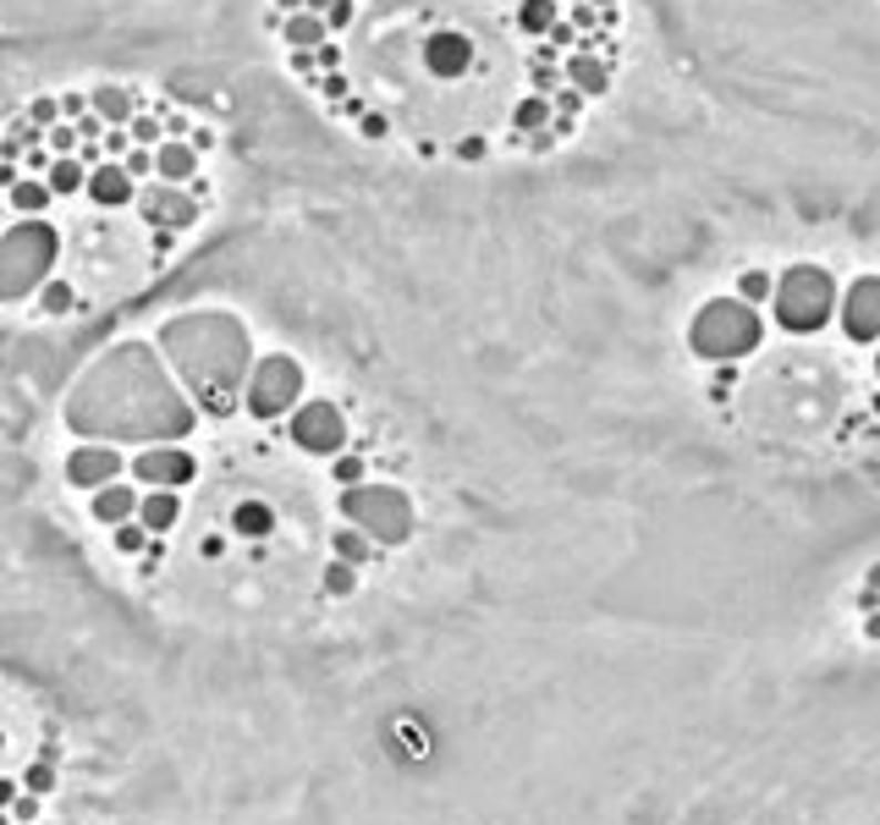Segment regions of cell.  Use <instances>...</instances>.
Here are the masks:
<instances>
[{
	"label": "cell",
	"mask_w": 880,
	"mask_h": 825,
	"mask_svg": "<svg viewBox=\"0 0 880 825\" xmlns=\"http://www.w3.org/2000/svg\"><path fill=\"white\" fill-rule=\"evenodd\" d=\"M770 309H776L781 330L815 336V330L837 314V281H831V270H820V265H792V270L776 281Z\"/></svg>",
	"instance_id": "1"
},
{
	"label": "cell",
	"mask_w": 880,
	"mask_h": 825,
	"mask_svg": "<svg viewBox=\"0 0 880 825\" xmlns=\"http://www.w3.org/2000/svg\"><path fill=\"white\" fill-rule=\"evenodd\" d=\"M694 352L699 358H737L759 341V320H754V303H705V314L688 330Z\"/></svg>",
	"instance_id": "2"
},
{
	"label": "cell",
	"mask_w": 880,
	"mask_h": 825,
	"mask_svg": "<svg viewBox=\"0 0 880 825\" xmlns=\"http://www.w3.org/2000/svg\"><path fill=\"white\" fill-rule=\"evenodd\" d=\"M341 512L347 517H358L364 528H375L380 539H391V545H402L408 534H413V512H408V501L391 491H352L341 495Z\"/></svg>",
	"instance_id": "3"
},
{
	"label": "cell",
	"mask_w": 880,
	"mask_h": 825,
	"mask_svg": "<svg viewBox=\"0 0 880 825\" xmlns=\"http://www.w3.org/2000/svg\"><path fill=\"white\" fill-rule=\"evenodd\" d=\"M133 209H139V220L154 226V231H193L198 215H204V204H198L187 187H171V182H144Z\"/></svg>",
	"instance_id": "4"
},
{
	"label": "cell",
	"mask_w": 880,
	"mask_h": 825,
	"mask_svg": "<svg viewBox=\"0 0 880 825\" xmlns=\"http://www.w3.org/2000/svg\"><path fill=\"white\" fill-rule=\"evenodd\" d=\"M297 396H303V374H297V363H293V358H282V352H270V358H265V369L254 374L248 408H254L259 419H282Z\"/></svg>",
	"instance_id": "5"
},
{
	"label": "cell",
	"mask_w": 880,
	"mask_h": 825,
	"mask_svg": "<svg viewBox=\"0 0 880 825\" xmlns=\"http://www.w3.org/2000/svg\"><path fill=\"white\" fill-rule=\"evenodd\" d=\"M293 441L303 452H319V457H330V452H341V441H347V419H341V408L336 402H303L293 419Z\"/></svg>",
	"instance_id": "6"
},
{
	"label": "cell",
	"mask_w": 880,
	"mask_h": 825,
	"mask_svg": "<svg viewBox=\"0 0 880 825\" xmlns=\"http://www.w3.org/2000/svg\"><path fill=\"white\" fill-rule=\"evenodd\" d=\"M837 314H842V330L853 341H880V276H859Z\"/></svg>",
	"instance_id": "7"
},
{
	"label": "cell",
	"mask_w": 880,
	"mask_h": 825,
	"mask_svg": "<svg viewBox=\"0 0 880 825\" xmlns=\"http://www.w3.org/2000/svg\"><path fill=\"white\" fill-rule=\"evenodd\" d=\"M133 479H139V485H154V491H176V485L193 479V457L176 452V446L139 452V457H133Z\"/></svg>",
	"instance_id": "8"
},
{
	"label": "cell",
	"mask_w": 880,
	"mask_h": 825,
	"mask_svg": "<svg viewBox=\"0 0 880 825\" xmlns=\"http://www.w3.org/2000/svg\"><path fill=\"white\" fill-rule=\"evenodd\" d=\"M89 204L94 209H133L139 204V176L122 161H105L89 171Z\"/></svg>",
	"instance_id": "9"
},
{
	"label": "cell",
	"mask_w": 880,
	"mask_h": 825,
	"mask_svg": "<svg viewBox=\"0 0 880 825\" xmlns=\"http://www.w3.org/2000/svg\"><path fill=\"white\" fill-rule=\"evenodd\" d=\"M116 474H122V452H111V446H78L66 457V485H78V491H105V485H116Z\"/></svg>",
	"instance_id": "10"
},
{
	"label": "cell",
	"mask_w": 880,
	"mask_h": 825,
	"mask_svg": "<svg viewBox=\"0 0 880 825\" xmlns=\"http://www.w3.org/2000/svg\"><path fill=\"white\" fill-rule=\"evenodd\" d=\"M562 66H567V83H573V89H584L589 100H600V94L611 89V61H605V55H594V50H567V55H562Z\"/></svg>",
	"instance_id": "11"
},
{
	"label": "cell",
	"mask_w": 880,
	"mask_h": 825,
	"mask_svg": "<svg viewBox=\"0 0 880 825\" xmlns=\"http://www.w3.org/2000/svg\"><path fill=\"white\" fill-rule=\"evenodd\" d=\"M154 161H160V176L154 182H171V187H187L193 176H198V149L187 144V138H165L160 149H154Z\"/></svg>",
	"instance_id": "12"
},
{
	"label": "cell",
	"mask_w": 880,
	"mask_h": 825,
	"mask_svg": "<svg viewBox=\"0 0 880 825\" xmlns=\"http://www.w3.org/2000/svg\"><path fill=\"white\" fill-rule=\"evenodd\" d=\"M89 94H94V111L105 116V127H127L139 116V89H127V83H100Z\"/></svg>",
	"instance_id": "13"
},
{
	"label": "cell",
	"mask_w": 880,
	"mask_h": 825,
	"mask_svg": "<svg viewBox=\"0 0 880 825\" xmlns=\"http://www.w3.org/2000/svg\"><path fill=\"white\" fill-rule=\"evenodd\" d=\"M330 39V22L319 17V11H293V17H282V44L287 50H319Z\"/></svg>",
	"instance_id": "14"
},
{
	"label": "cell",
	"mask_w": 880,
	"mask_h": 825,
	"mask_svg": "<svg viewBox=\"0 0 880 825\" xmlns=\"http://www.w3.org/2000/svg\"><path fill=\"white\" fill-rule=\"evenodd\" d=\"M139 495H133V485H105V491H94V517L105 523V528H122V523H133L139 517Z\"/></svg>",
	"instance_id": "15"
},
{
	"label": "cell",
	"mask_w": 880,
	"mask_h": 825,
	"mask_svg": "<svg viewBox=\"0 0 880 825\" xmlns=\"http://www.w3.org/2000/svg\"><path fill=\"white\" fill-rule=\"evenodd\" d=\"M6 204H11V215H44V209L55 204V187L22 171V176H17V182L6 187Z\"/></svg>",
	"instance_id": "16"
},
{
	"label": "cell",
	"mask_w": 880,
	"mask_h": 825,
	"mask_svg": "<svg viewBox=\"0 0 880 825\" xmlns=\"http://www.w3.org/2000/svg\"><path fill=\"white\" fill-rule=\"evenodd\" d=\"M551 122H556V100H551V94H523V100L512 105V133H518V138L545 133Z\"/></svg>",
	"instance_id": "17"
},
{
	"label": "cell",
	"mask_w": 880,
	"mask_h": 825,
	"mask_svg": "<svg viewBox=\"0 0 880 825\" xmlns=\"http://www.w3.org/2000/svg\"><path fill=\"white\" fill-rule=\"evenodd\" d=\"M430 66H436L440 78H462L468 66H473V44L468 39H457V33H446L430 44Z\"/></svg>",
	"instance_id": "18"
},
{
	"label": "cell",
	"mask_w": 880,
	"mask_h": 825,
	"mask_svg": "<svg viewBox=\"0 0 880 825\" xmlns=\"http://www.w3.org/2000/svg\"><path fill=\"white\" fill-rule=\"evenodd\" d=\"M50 187H55V198H72V193H89V161L83 155H55L50 161Z\"/></svg>",
	"instance_id": "19"
},
{
	"label": "cell",
	"mask_w": 880,
	"mask_h": 825,
	"mask_svg": "<svg viewBox=\"0 0 880 825\" xmlns=\"http://www.w3.org/2000/svg\"><path fill=\"white\" fill-rule=\"evenodd\" d=\"M512 22H518V33H529V39H545V33L562 22V0H523Z\"/></svg>",
	"instance_id": "20"
},
{
	"label": "cell",
	"mask_w": 880,
	"mask_h": 825,
	"mask_svg": "<svg viewBox=\"0 0 880 825\" xmlns=\"http://www.w3.org/2000/svg\"><path fill=\"white\" fill-rule=\"evenodd\" d=\"M176 517H182V495H176V491H149L144 506H139V523L154 528V534H165Z\"/></svg>",
	"instance_id": "21"
},
{
	"label": "cell",
	"mask_w": 880,
	"mask_h": 825,
	"mask_svg": "<svg viewBox=\"0 0 880 825\" xmlns=\"http://www.w3.org/2000/svg\"><path fill=\"white\" fill-rule=\"evenodd\" d=\"M737 298H743V303H754V309H759V303H770V298H776V276H770V270H759V265H748V270L737 276Z\"/></svg>",
	"instance_id": "22"
},
{
	"label": "cell",
	"mask_w": 880,
	"mask_h": 825,
	"mask_svg": "<svg viewBox=\"0 0 880 825\" xmlns=\"http://www.w3.org/2000/svg\"><path fill=\"white\" fill-rule=\"evenodd\" d=\"M33 303H39V314L61 320V314H72V309H78V292H72V281H44Z\"/></svg>",
	"instance_id": "23"
},
{
	"label": "cell",
	"mask_w": 880,
	"mask_h": 825,
	"mask_svg": "<svg viewBox=\"0 0 880 825\" xmlns=\"http://www.w3.org/2000/svg\"><path fill=\"white\" fill-rule=\"evenodd\" d=\"M127 133H133V144H139V149H160V144L171 138V133H165V116H160V111H139V116L127 122Z\"/></svg>",
	"instance_id": "24"
},
{
	"label": "cell",
	"mask_w": 880,
	"mask_h": 825,
	"mask_svg": "<svg viewBox=\"0 0 880 825\" xmlns=\"http://www.w3.org/2000/svg\"><path fill=\"white\" fill-rule=\"evenodd\" d=\"M83 144H89V138L78 133V122H55V127L44 133V149H50V155H83Z\"/></svg>",
	"instance_id": "25"
},
{
	"label": "cell",
	"mask_w": 880,
	"mask_h": 825,
	"mask_svg": "<svg viewBox=\"0 0 880 825\" xmlns=\"http://www.w3.org/2000/svg\"><path fill=\"white\" fill-rule=\"evenodd\" d=\"M529 83H534V94H556V89H567V66L534 61V66H529Z\"/></svg>",
	"instance_id": "26"
},
{
	"label": "cell",
	"mask_w": 880,
	"mask_h": 825,
	"mask_svg": "<svg viewBox=\"0 0 880 825\" xmlns=\"http://www.w3.org/2000/svg\"><path fill=\"white\" fill-rule=\"evenodd\" d=\"M22 116H28L33 127H44V133H50L55 122H66V116H61V94H39V100H33V105H28Z\"/></svg>",
	"instance_id": "27"
},
{
	"label": "cell",
	"mask_w": 880,
	"mask_h": 825,
	"mask_svg": "<svg viewBox=\"0 0 880 825\" xmlns=\"http://www.w3.org/2000/svg\"><path fill=\"white\" fill-rule=\"evenodd\" d=\"M358 138H364V144H386V138H391V116H386V111H364V116H358Z\"/></svg>",
	"instance_id": "28"
},
{
	"label": "cell",
	"mask_w": 880,
	"mask_h": 825,
	"mask_svg": "<svg viewBox=\"0 0 880 825\" xmlns=\"http://www.w3.org/2000/svg\"><path fill=\"white\" fill-rule=\"evenodd\" d=\"M336 556H341V561H364V556H369V539H364L358 528H336Z\"/></svg>",
	"instance_id": "29"
},
{
	"label": "cell",
	"mask_w": 880,
	"mask_h": 825,
	"mask_svg": "<svg viewBox=\"0 0 880 825\" xmlns=\"http://www.w3.org/2000/svg\"><path fill=\"white\" fill-rule=\"evenodd\" d=\"M451 155H457V161H468V165H479L484 155H490V138H484V133H462V138L451 144Z\"/></svg>",
	"instance_id": "30"
},
{
	"label": "cell",
	"mask_w": 880,
	"mask_h": 825,
	"mask_svg": "<svg viewBox=\"0 0 880 825\" xmlns=\"http://www.w3.org/2000/svg\"><path fill=\"white\" fill-rule=\"evenodd\" d=\"M149 534H154V528H144V523H122V528H116V550H122V556H139L149 545Z\"/></svg>",
	"instance_id": "31"
},
{
	"label": "cell",
	"mask_w": 880,
	"mask_h": 825,
	"mask_svg": "<svg viewBox=\"0 0 880 825\" xmlns=\"http://www.w3.org/2000/svg\"><path fill=\"white\" fill-rule=\"evenodd\" d=\"M319 94H325L330 105H341V100H352V78H347V72H325V78H319Z\"/></svg>",
	"instance_id": "32"
},
{
	"label": "cell",
	"mask_w": 880,
	"mask_h": 825,
	"mask_svg": "<svg viewBox=\"0 0 880 825\" xmlns=\"http://www.w3.org/2000/svg\"><path fill=\"white\" fill-rule=\"evenodd\" d=\"M89 111H94V94H83V89H66V94H61V116H66V122H83Z\"/></svg>",
	"instance_id": "33"
},
{
	"label": "cell",
	"mask_w": 880,
	"mask_h": 825,
	"mask_svg": "<svg viewBox=\"0 0 880 825\" xmlns=\"http://www.w3.org/2000/svg\"><path fill=\"white\" fill-rule=\"evenodd\" d=\"M127 171H133V176H139V182H154V176H160V161H154V149H139V144H133V155H127Z\"/></svg>",
	"instance_id": "34"
},
{
	"label": "cell",
	"mask_w": 880,
	"mask_h": 825,
	"mask_svg": "<svg viewBox=\"0 0 880 825\" xmlns=\"http://www.w3.org/2000/svg\"><path fill=\"white\" fill-rule=\"evenodd\" d=\"M352 584H358V578H352V567H347V561H341V556H336V561H330V567H325V589H330V595H347V589H352Z\"/></svg>",
	"instance_id": "35"
},
{
	"label": "cell",
	"mask_w": 880,
	"mask_h": 825,
	"mask_svg": "<svg viewBox=\"0 0 880 825\" xmlns=\"http://www.w3.org/2000/svg\"><path fill=\"white\" fill-rule=\"evenodd\" d=\"M352 17H358V6H352V0H330V11H325L330 33H347V28H352Z\"/></svg>",
	"instance_id": "36"
},
{
	"label": "cell",
	"mask_w": 880,
	"mask_h": 825,
	"mask_svg": "<svg viewBox=\"0 0 880 825\" xmlns=\"http://www.w3.org/2000/svg\"><path fill=\"white\" fill-rule=\"evenodd\" d=\"M551 100H556V111H562V116H584V89H573V83H567V89H556V94H551Z\"/></svg>",
	"instance_id": "37"
},
{
	"label": "cell",
	"mask_w": 880,
	"mask_h": 825,
	"mask_svg": "<svg viewBox=\"0 0 880 825\" xmlns=\"http://www.w3.org/2000/svg\"><path fill=\"white\" fill-rule=\"evenodd\" d=\"M545 44H551V50H573V44H584V39H579V28H573V22L562 17V22H556V28L545 33Z\"/></svg>",
	"instance_id": "38"
},
{
	"label": "cell",
	"mask_w": 880,
	"mask_h": 825,
	"mask_svg": "<svg viewBox=\"0 0 880 825\" xmlns=\"http://www.w3.org/2000/svg\"><path fill=\"white\" fill-rule=\"evenodd\" d=\"M237 528H243V534H265V528H270V512H265V506H243V512H237Z\"/></svg>",
	"instance_id": "39"
},
{
	"label": "cell",
	"mask_w": 880,
	"mask_h": 825,
	"mask_svg": "<svg viewBox=\"0 0 880 825\" xmlns=\"http://www.w3.org/2000/svg\"><path fill=\"white\" fill-rule=\"evenodd\" d=\"M314 55H319V72H341V61H347V50H341L336 39H325Z\"/></svg>",
	"instance_id": "40"
},
{
	"label": "cell",
	"mask_w": 880,
	"mask_h": 825,
	"mask_svg": "<svg viewBox=\"0 0 880 825\" xmlns=\"http://www.w3.org/2000/svg\"><path fill=\"white\" fill-rule=\"evenodd\" d=\"M187 144H193L198 155H209V149L221 144V133H215V127H204V122H193V133H187Z\"/></svg>",
	"instance_id": "41"
},
{
	"label": "cell",
	"mask_w": 880,
	"mask_h": 825,
	"mask_svg": "<svg viewBox=\"0 0 880 825\" xmlns=\"http://www.w3.org/2000/svg\"><path fill=\"white\" fill-rule=\"evenodd\" d=\"M556 144H562V133H551V127H545V133H529V138H523V149H529V155H551Z\"/></svg>",
	"instance_id": "42"
},
{
	"label": "cell",
	"mask_w": 880,
	"mask_h": 825,
	"mask_svg": "<svg viewBox=\"0 0 880 825\" xmlns=\"http://www.w3.org/2000/svg\"><path fill=\"white\" fill-rule=\"evenodd\" d=\"M160 116H165V133H171V138H187V133H193V122H187L182 111H160Z\"/></svg>",
	"instance_id": "43"
},
{
	"label": "cell",
	"mask_w": 880,
	"mask_h": 825,
	"mask_svg": "<svg viewBox=\"0 0 880 825\" xmlns=\"http://www.w3.org/2000/svg\"><path fill=\"white\" fill-rule=\"evenodd\" d=\"M336 479H341V485H358V479H364V463H358V457H352V463H336Z\"/></svg>",
	"instance_id": "44"
},
{
	"label": "cell",
	"mask_w": 880,
	"mask_h": 825,
	"mask_svg": "<svg viewBox=\"0 0 880 825\" xmlns=\"http://www.w3.org/2000/svg\"><path fill=\"white\" fill-rule=\"evenodd\" d=\"M551 133H562V138H573V133H579V116H562V111H556V122H551Z\"/></svg>",
	"instance_id": "45"
},
{
	"label": "cell",
	"mask_w": 880,
	"mask_h": 825,
	"mask_svg": "<svg viewBox=\"0 0 880 825\" xmlns=\"http://www.w3.org/2000/svg\"><path fill=\"white\" fill-rule=\"evenodd\" d=\"M187 193H193L198 204H209V176H193V182H187Z\"/></svg>",
	"instance_id": "46"
},
{
	"label": "cell",
	"mask_w": 880,
	"mask_h": 825,
	"mask_svg": "<svg viewBox=\"0 0 880 825\" xmlns=\"http://www.w3.org/2000/svg\"><path fill=\"white\" fill-rule=\"evenodd\" d=\"M276 11H282V17H293V11H308V0H276Z\"/></svg>",
	"instance_id": "47"
},
{
	"label": "cell",
	"mask_w": 880,
	"mask_h": 825,
	"mask_svg": "<svg viewBox=\"0 0 880 825\" xmlns=\"http://www.w3.org/2000/svg\"><path fill=\"white\" fill-rule=\"evenodd\" d=\"M589 6H600V11H622V0H589Z\"/></svg>",
	"instance_id": "48"
},
{
	"label": "cell",
	"mask_w": 880,
	"mask_h": 825,
	"mask_svg": "<svg viewBox=\"0 0 880 825\" xmlns=\"http://www.w3.org/2000/svg\"><path fill=\"white\" fill-rule=\"evenodd\" d=\"M864 633H870V639H880V617H870V622H864Z\"/></svg>",
	"instance_id": "49"
},
{
	"label": "cell",
	"mask_w": 880,
	"mask_h": 825,
	"mask_svg": "<svg viewBox=\"0 0 880 825\" xmlns=\"http://www.w3.org/2000/svg\"><path fill=\"white\" fill-rule=\"evenodd\" d=\"M562 6H584V0H562Z\"/></svg>",
	"instance_id": "50"
}]
</instances>
